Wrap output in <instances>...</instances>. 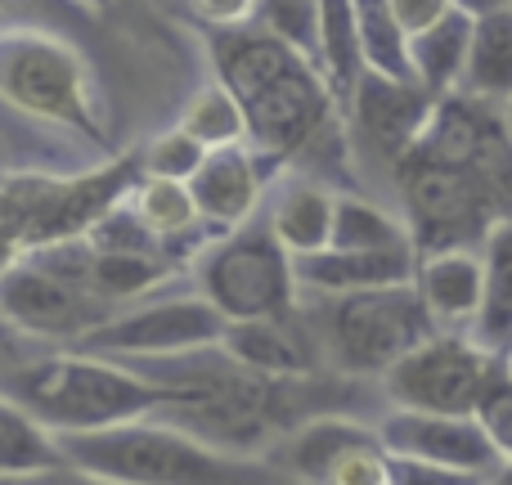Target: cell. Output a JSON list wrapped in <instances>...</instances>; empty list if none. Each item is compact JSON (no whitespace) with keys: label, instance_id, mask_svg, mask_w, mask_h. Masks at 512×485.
Listing matches in <instances>:
<instances>
[{"label":"cell","instance_id":"d590c367","mask_svg":"<svg viewBox=\"0 0 512 485\" xmlns=\"http://www.w3.org/2000/svg\"><path fill=\"white\" fill-rule=\"evenodd\" d=\"M486 485H512V459L508 463H499L495 472H490V481Z\"/></svg>","mask_w":512,"mask_h":485},{"label":"cell","instance_id":"4dcf8cb0","mask_svg":"<svg viewBox=\"0 0 512 485\" xmlns=\"http://www.w3.org/2000/svg\"><path fill=\"white\" fill-rule=\"evenodd\" d=\"M490 477L459 468H441V463H418V459H396L391 454V485H486Z\"/></svg>","mask_w":512,"mask_h":485},{"label":"cell","instance_id":"52a82bcc","mask_svg":"<svg viewBox=\"0 0 512 485\" xmlns=\"http://www.w3.org/2000/svg\"><path fill=\"white\" fill-rule=\"evenodd\" d=\"M189 279H194V292H203L230 324L288 315L301 301L297 256L274 239L265 212L239 230L221 234L189 265Z\"/></svg>","mask_w":512,"mask_h":485},{"label":"cell","instance_id":"f1b7e54d","mask_svg":"<svg viewBox=\"0 0 512 485\" xmlns=\"http://www.w3.org/2000/svg\"><path fill=\"white\" fill-rule=\"evenodd\" d=\"M144 176H162V180H194L198 167L207 162V144L194 140V135L185 131V126H171V131H162L158 140L144 144Z\"/></svg>","mask_w":512,"mask_h":485},{"label":"cell","instance_id":"6da1fadb","mask_svg":"<svg viewBox=\"0 0 512 485\" xmlns=\"http://www.w3.org/2000/svg\"><path fill=\"white\" fill-rule=\"evenodd\" d=\"M216 81L234 90L252 126V144L292 171L315 144L346 126L328 77L315 59L292 50L261 23L212 27Z\"/></svg>","mask_w":512,"mask_h":485},{"label":"cell","instance_id":"e0dca14e","mask_svg":"<svg viewBox=\"0 0 512 485\" xmlns=\"http://www.w3.org/2000/svg\"><path fill=\"white\" fill-rule=\"evenodd\" d=\"M418 247H378V252H355V247H324V252L297 256L301 297H346V292L396 288L414 283Z\"/></svg>","mask_w":512,"mask_h":485},{"label":"cell","instance_id":"30bf717a","mask_svg":"<svg viewBox=\"0 0 512 485\" xmlns=\"http://www.w3.org/2000/svg\"><path fill=\"white\" fill-rule=\"evenodd\" d=\"M504 378V355L486 351L472 333H432L382 378L391 409L418 414H477Z\"/></svg>","mask_w":512,"mask_h":485},{"label":"cell","instance_id":"5bb4252c","mask_svg":"<svg viewBox=\"0 0 512 485\" xmlns=\"http://www.w3.org/2000/svg\"><path fill=\"white\" fill-rule=\"evenodd\" d=\"M279 180L283 167L274 158H265L256 144H230V149L207 153V162L189 180V189H194L207 225L216 234H230L265 212V198Z\"/></svg>","mask_w":512,"mask_h":485},{"label":"cell","instance_id":"d6986e66","mask_svg":"<svg viewBox=\"0 0 512 485\" xmlns=\"http://www.w3.org/2000/svg\"><path fill=\"white\" fill-rule=\"evenodd\" d=\"M265 221H270L274 239L288 247L292 256H310L333 247V225H337V189L310 176H288L270 189L265 198Z\"/></svg>","mask_w":512,"mask_h":485},{"label":"cell","instance_id":"f35d334b","mask_svg":"<svg viewBox=\"0 0 512 485\" xmlns=\"http://www.w3.org/2000/svg\"><path fill=\"white\" fill-rule=\"evenodd\" d=\"M508 9H512V0H508Z\"/></svg>","mask_w":512,"mask_h":485},{"label":"cell","instance_id":"cb8c5ba5","mask_svg":"<svg viewBox=\"0 0 512 485\" xmlns=\"http://www.w3.org/2000/svg\"><path fill=\"white\" fill-rule=\"evenodd\" d=\"M481 256H486V301H481L472 337L486 351L508 355L512 351V216L490 230V239L481 243Z\"/></svg>","mask_w":512,"mask_h":485},{"label":"cell","instance_id":"ffe728a7","mask_svg":"<svg viewBox=\"0 0 512 485\" xmlns=\"http://www.w3.org/2000/svg\"><path fill=\"white\" fill-rule=\"evenodd\" d=\"M472 32H477V14L468 9H450L436 27L409 36V59H414V81L432 99H445L459 90L463 68H468Z\"/></svg>","mask_w":512,"mask_h":485},{"label":"cell","instance_id":"f546056e","mask_svg":"<svg viewBox=\"0 0 512 485\" xmlns=\"http://www.w3.org/2000/svg\"><path fill=\"white\" fill-rule=\"evenodd\" d=\"M477 418H481V427H486V436L495 441L499 459L508 463L512 459V378H508V369H504V378L490 387V396L481 400Z\"/></svg>","mask_w":512,"mask_h":485},{"label":"cell","instance_id":"1f68e13d","mask_svg":"<svg viewBox=\"0 0 512 485\" xmlns=\"http://www.w3.org/2000/svg\"><path fill=\"white\" fill-rule=\"evenodd\" d=\"M391 9H396L400 27H405L409 36H418V32H427V27H436L459 5H454V0H391Z\"/></svg>","mask_w":512,"mask_h":485},{"label":"cell","instance_id":"7c38bea8","mask_svg":"<svg viewBox=\"0 0 512 485\" xmlns=\"http://www.w3.org/2000/svg\"><path fill=\"white\" fill-rule=\"evenodd\" d=\"M0 310L5 328L23 342L41 346H81L95 328H104L117 315L113 301L27 256H9L0 274Z\"/></svg>","mask_w":512,"mask_h":485},{"label":"cell","instance_id":"ac0fdd59","mask_svg":"<svg viewBox=\"0 0 512 485\" xmlns=\"http://www.w3.org/2000/svg\"><path fill=\"white\" fill-rule=\"evenodd\" d=\"M225 351L239 364H248L252 373H265V378H301V373H324V360H319V342L310 333L306 315L297 310L288 315H270V319H239L225 333Z\"/></svg>","mask_w":512,"mask_h":485},{"label":"cell","instance_id":"4316f807","mask_svg":"<svg viewBox=\"0 0 512 485\" xmlns=\"http://www.w3.org/2000/svg\"><path fill=\"white\" fill-rule=\"evenodd\" d=\"M194 140H203L207 149H230V144H252V126L243 104L234 99V90L225 81H207L194 99H189L185 117H180Z\"/></svg>","mask_w":512,"mask_h":485},{"label":"cell","instance_id":"277c9868","mask_svg":"<svg viewBox=\"0 0 512 485\" xmlns=\"http://www.w3.org/2000/svg\"><path fill=\"white\" fill-rule=\"evenodd\" d=\"M144 176V153H122L90 171H9L0 185V221H5V261L32 247L86 239Z\"/></svg>","mask_w":512,"mask_h":485},{"label":"cell","instance_id":"2e32d148","mask_svg":"<svg viewBox=\"0 0 512 485\" xmlns=\"http://www.w3.org/2000/svg\"><path fill=\"white\" fill-rule=\"evenodd\" d=\"M414 288L441 333H472L481 301H486V256H481V247L423 252L414 270Z\"/></svg>","mask_w":512,"mask_h":485},{"label":"cell","instance_id":"9c48e42d","mask_svg":"<svg viewBox=\"0 0 512 485\" xmlns=\"http://www.w3.org/2000/svg\"><path fill=\"white\" fill-rule=\"evenodd\" d=\"M436 99L427 95L418 81H396L382 72H364L355 86L346 113V135H351V158L360 189L373 198H396V176L414 144L423 140L427 122H432ZM396 207V203H391Z\"/></svg>","mask_w":512,"mask_h":485},{"label":"cell","instance_id":"7402d4cb","mask_svg":"<svg viewBox=\"0 0 512 485\" xmlns=\"http://www.w3.org/2000/svg\"><path fill=\"white\" fill-rule=\"evenodd\" d=\"M72 468L68 445L59 432L36 423L27 409L0 405V481H23V477H45V472Z\"/></svg>","mask_w":512,"mask_h":485},{"label":"cell","instance_id":"8fae6325","mask_svg":"<svg viewBox=\"0 0 512 485\" xmlns=\"http://www.w3.org/2000/svg\"><path fill=\"white\" fill-rule=\"evenodd\" d=\"M230 333V319L203 297V292H153V297L122 306L104 328L81 342V351L104 360H167L221 346Z\"/></svg>","mask_w":512,"mask_h":485},{"label":"cell","instance_id":"d4e9b609","mask_svg":"<svg viewBox=\"0 0 512 485\" xmlns=\"http://www.w3.org/2000/svg\"><path fill=\"white\" fill-rule=\"evenodd\" d=\"M333 247H355V252H378V247H414L409 225L387 198H373L364 189L337 194V225Z\"/></svg>","mask_w":512,"mask_h":485},{"label":"cell","instance_id":"83f0119b","mask_svg":"<svg viewBox=\"0 0 512 485\" xmlns=\"http://www.w3.org/2000/svg\"><path fill=\"white\" fill-rule=\"evenodd\" d=\"M319 18H324V0H256L252 23L319 63Z\"/></svg>","mask_w":512,"mask_h":485},{"label":"cell","instance_id":"8992f818","mask_svg":"<svg viewBox=\"0 0 512 485\" xmlns=\"http://www.w3.org/2000/svg\"><path fill=\"white\" fill-rule=\"evenodd\" d=\"M0 95L14 113L50 122L90 144H104V117L90 63L77 45L36 27H9L0 36Z\"/></svg>","mask_w":512,"mask_h":485},{"label":"cell","instance_id":"3957f363","mask_svg":"<svg viewBox=\"0 0 512 485\" xmlns=\"http://www.w3.org/2000/svg\"><path fill=\"white\" fill-rule=\"evenodd\" d=\"M72 468L117 485H292L265 459H239L162 414L108 427V432L63 436Z\"/></svg>","mask_w":512,"mask_h":485},{"label":"cell","instance_id":"ba28073f","mask_svg":"<svg viewBox=\"0 0 512 485\" xmlns=\"http://www.w3.org/2000/svg\"><path fill=\"white\" fill-rule=\"evenodd\" d=\"M391 203L405 216L418 256L450 252V247H481L499 221H508L499 194L477 171L418 158V153H409L400 167Z\"/></svg>","mask_w":512,"mask_h":485},{"label":"cell","instance_id":"5b68a950","mask_svg":"<svg viewBox=\"0 0 512 485\" xmlns=\"http://www.w3.org/2000/svg\"><path fill=\"white\" fill-rule=\"evenodd\" d=\"M301 315L319 342L324 369L360 382H382L414 346L441 333L414 283L346 297H301Z\"/></svg>","mask_w":512,"mask_h":485},{"label":"cell","instance_id":"7a4b0ae2","mask_svg":"<svg viewBox=\"0 0 512 485\" xmlns=\"http://www.w3.org/2000/svg\"><path fill=\"white\" fill-rule=\"evenodd\" d=\"M0 391L9 405L27 409L36 423H45L59 436L108 432V427L149 418L167 405L162 387H153L131 364L90 355L81 346L41 342H32V355L9 351Z\"/></svg>","mask_w":512,"mask_h":485},{"label":"cell","instance_id":"4fadbf2b","mask_svg":"<svg viewBox=\"0 0 512 485\" xmlns=\"http://www.w3.org/2000/svg\"><path fill=\"white\" fill-rule=\"evenodd\" d=\"M378 436L396 459L441 463V468L490 477L499 468V450L486 436L477 414H418V409H387L378 418Z\"/></svg>","mask_w":512,"mask_h":485},{"label":"cell","instance_id":"8d00e7d4","mask_svg":"<svg viewBox=\"0 0 512 485\" xmlns=\"http://www.w3.org/2000/svg\"><path fill=\"white\" fill-rule=\"evenodd\" d=\"M504 369H508V378H512V351L504 355Z\"/></svg>","mask_w":512,"mask_h":485},{"label":"cell","instance_id":"484cf974","mask_svg":"<svg viewBox=\"0 0 512 485\" xmlns=\"http://www.w3.org/2000/svg\"><path fill=\"white\" fill-rule=\"evenodd\" d=\"M355 18H360V45L369 72L396 81H414V59H409V32L400 27L391 0H355Z\"/></svg>","mask_w":512,"mask_h":485},{"label":"cell","instance_id":"74e56055","mask_svg":"<svg viewBox=\"0 0 512 485\" xmlns=\"http://www.w3.org/2000/svg\"><path fill=\"white\" fill-rule=\"evenodd\" d=\"M504 117H508V131H512V104H508V108H504Z\"/></svg>","mask_w":512,"mask_h":485},{"label":"cell","instance_id":"603a6c76","mask_svg":"<svg viewBox=\"0 0 512 485\" xmlns=\"http://www.w3.org/2000/svg\"><path fill=\"white\" fill-rule=\"evenodd\" d=\"M319 72L328 77L337 104H351L355 86L364 81L369 63H364L360 45V18H355V0H324V18H319Z\"/></svg>","mask_w":512,"mask_h":485},{"label":"cell","instance_id":"9a60e30c","mask_svg":"<svg viewBox=\"0 0 512 485\" xmlns=\"http://www.w3.org/2000/svg\"><path fill=\"white\" fill-rule=\"evenodd\" d=\"M378 423L373 418H355V414H324L301 423L297 432H288L270 454L274 472H283L292 485H328L333 472L342 468L351 454H360L364 445H378Z\"/></svg>","mask_w":512,"mask_h":485},{"label":"cell","instance_id":"d6a6232c","mask_svg":"<svg viewBox=\"0 0 512 485\" xmlns=\"http://www.w3.org/2000/svg\"><path fill=\"white\" fill-rule=\"evenodd\" d=\"M212 27H243L256 18V0H194Z\"/></svg>","mask_w":512,"mask_h":485},{"label":"cell","instance_id":"44dd1931","mask_svg":"<svg viewBox=\"0 0 512 485\" xmlns=\"http://www.w3.org/2000/svg\"><path fill=\"white\" fill-rule=\"evenodd\" d=\"M459 95H472L495 108L512 104V9L508 5L477 18Z\"/></svg>","mask_w":512,"mask_h":485},{"label":"cell","instance_id":"836d02e7","mask_svg":"<svg viewBox=\"0 0 512 485\" xmlns=\"http://www.w3.org/2000/svg\"><path fill=\"white\" fill-rule=\"evenodd\" d=\"M0 485H117L104 477H90L81 468H63V472H45V477H23V481H0Z\"/></svg>","mask_w":512,"mask_h":485},{"label":"cell","instance_id":"e575fe53","mask_svg":"<svg viewBox=\"0 0 512 485\" xmlns=\"http://www.w3.org/2000/svg\"><path fill=\"white\" fill-rule=\"evenodd\" d=\"M454 5H459V9H468V14H490V9H504L508 5V0H454Z\"/></svg>","mask_w":512,"mask_h":485}]
</instances>
